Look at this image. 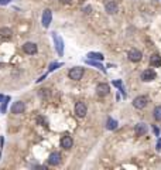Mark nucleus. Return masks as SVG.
Instances as JSON below:
<instances>
[{"instance_id":"20","label":"nucleus","mask_w":161,"mask_h":170,"mask_svg":"<svg viewBox=\"0 0 161 170\" xmlns=\"http://www.w3.org/2000/svg\"><path fill=\"white\" fill-rule=\"evenodd\" d=\"M0 35L1 37H12V30L7 27H1L0 29Z\"/></svg>"},{"instance_id":"17","label":"nucleus","mask_w":161,"mask_h":170,"mask_svg":"<svg viewBox=\"0 0 161 170\" xmlns=\"http://www.w3.org/2000/svg\"><path fill=\"white\" fill-rule=\"evenodd\" d=\"M85 63H86V64H89V65H93V67L99 68V69H102L103 72L106 71V69L103 68V65H102V64H99V63H96V60H91V58H88V60H86Z\"/></svg>"},{"instance_id":"7","label":"nucleus","mask_w":161,"mask_h":170,"mask_svg":"<svg viewBox=\"0 0 161 170\" xmlns=\"http://www.w3.org/2000/svg\"><path fill=\"white\" fill-rule=\"evenodd\" d=\"M51 20H52V12L49 9H45L43 13V18H41V24L44 29H48L49 24H51Z\"/></svg>"},{"instance_id":"18","label":"nucleus","mask_w":161,"mask_h":170,"mask_svg":"<svg viewBox=\"0 0 161 170\" xmlns=\"http://www.w3.org/2000/svg\"><path fill=\"white\" fill-rule=\"evenodd\" d=\"M88 57H89L91 60H96V61H102V60L105 58L103 54H100V52H89Z\"/></svg>"},{"instance_id":"23","label":"nucleus","mask_w":161,"mask_h":170,"mask_svg":"<svg viewBox=\"0 0 161 170\" xmlns=\"http://www.w3.org/2000/svg\"><path fill=\"white\" fill-rule=\"evenodd\" d=\"M61 65H62L61 63H52V64L49 65L48 71H49V72H51V71H54V69H57V68H60V67H61Z\"/></svg>"},{"instance_id":"22","label":"nucleus","mask_w":161,"mask_h":170,"mask_svg":"<svg viewBox=\"0 0 161 170\" xmlns=\"http://www.w3.org/2000/svg\"><path fill=\"white\" fill-rule=\"evenodd\" d=\"M49 89H40V97L41 98H48Z\"/></svg>"},{"instance_id":"12","label":"nucleus","mask_w":161,"mask_h":170,"mask_svg":"<svg viewBox=\"0 0 161 170\" xmlns=\"http://www.w3.org/2000/svg\"><path fill=\"white\" fill-rule=\"evenodd\" d=\"M105 10H106V13H108V14H116V13L119 12V7H117L116 1L110 0V1H108V3H106Z\"/></svg>"},{"instance_id":"1","label":"nucleus","mask_w":161,"mask_h":170,"mask_svg":"<svg viewBox=\"0 0 161 170\" xmlns=\"http://www.w3.org/2000/svg\"><path fill=\"white\" fill-rule=\"evenodd\" d=\"M68 75H69L71 80H74V81H79L80 78L83 77V68H80V67L71 68L69 72H68Z\"/></svg>"},{"instance_id":"25","label":"nucleus","mask_w":161,"mask_h":170,"mask_svg":"<svg viewBox=\"0 0 161 170\" xmlns=\"http://www.w3.org/2000/svg\"><path fill=\"white\" fill-rule=\"evenodd\" d=\"M10 3V0H0V4L1 6H6V4H9Z\"/></svg>"},{"instance_id":"14","label":"nucleus","mask_w":161,"mask_h":170,"mask_svg":"<svg viewBox=\"0 0 161 170\" xmlns=\"http://www.w3.org/2000/svg\"><path fill=\"white\" fill-rule=\"evenodd\" d=\"M61 148H64V149H71L72 148V145H74V140H72V137L68 135H65L61 137Z\"/></svg>"},{"instance_id":"27","label":"nucleus","mask_w":161,"mask_h":170,"mask_svg":"<svg viewBox=\"0 0 161 170\" xmlns=\"http://www.w3.org/2000/svg\"><path fill=\"white\" fill-rule=\"evenodd\" d=\"M60 1H61L62 4H69V3H71V0H60Z\"/></svg>"},{"instance_id":"5","label":"nucleus","mask_w":161,"mask_h":170,"mask_svg":"<svg viewBox=\"0 0 161 170\" xmlns=\"http://www.w3.org/2000/svg\"><path fill=\"white\" fill-rule=\"evenodd\" d=\"M61 159H62L61 153L60 152H52L48 156V160H47V162H48L49 166H60V165H61Z\"/></svg>"},{"instance_id":"3","label":"nucleus","mask_w":161,"mask_h":170,"mask_svg":"<svg viewBox=\"0 0 161 170\" xmlns=\"http://www.w3.org/2000/svg\"><path fill=\"white\" fill-rule=\"evenodd\" d=\"M147 103H148V98H147L145 95H140V97H136V98H134L133 106H134L136 109H143V108L147 106Z\"/></svg>"},{"instance_id":"21","label":"nucleus","mask_w":161,"mask_h":170,"mask_svg":"<svg viewBox=\"0 0 161 170\" xmlns=\"http://www.w3.org/2000/svg\"><path fill=\"white\" fill-rule=\"evenodd\" d=\"M9 101H10V97H4V99H3V106H1V112H6V108H7Z\"/></svg>"},{"instance_id":"8","label":"nucleus","mask_w":161,"mask_h":170,"mask_svg":"<svg viewBox=\"0 0 161 170\" xmlns=\"http://www.w3.org/2000/svg\"><path fill=\"white\" fill-rule=\"evenodd\" d=\"M86 112H88L86 105H85L83 102H76V105H75V115H76L78 118H83V116L86 115Z\"/></svg>"},{"instance_id":"19","label":"nucleus","mask_w":161,"mask_h":170,"mask_svg":"<svg viewBox=\"0 0 161 170\" xmlns=\"http://www.w3.org/2000/svg\"><path fill=\"white\" fill-rule=\"evenodd\" d=\"M153 116H154L156 120H161V105L154 108V111H153Z\"/></svg>"},{"instance_id":"16","label":"nucleus","mask_w":161,"mask_h":170,"mask_svg":"<svg viewBox=\"0 0 161 170\" xmlns=\"http://www.w3.org/2000/svg\"><path fill=\"white\" fill-rule=\"evenodd\" d=\"M106 128H108L109 131H114V129L117 128V120L109 118V119H108V122H106Z\"/></svg>"},{"instance_id":"26","label":"nucleus","mask_w":161,"mask_h":170,"mask_svg":"<svg viewBox=\"0 0 161 170\" xmlns=\"http://www.w3.org/2000/svg\"><path fill=\"white\" fill-rule=\"evenodd\" d=\"M157 150H161V139H158L157 142Z\"/></svg>"},{"instance_id":"4","label":"nucleus","mask_w":161,"mask_h":170,"mask_svg":"<svg viewBox=\"0 0 161 170\" xmlns=\"http://www.w3.org/2000/svg\"><path fill=\"white\" fill-rule=\"evenodd\" d=\"M52 38H54L55 48H57V51H58V54L62 55V54H64V41H62L61 35H60L58 33H52Z\"/></svg>"},{"instance_id":"9","label":"nucleus","mask_w":161,"mask_h":170,"mask_svg":"<svg viewBox=\"0 0 161 170\" xmlns=\"http://www.w3.org/2000/svg\"><path fill=\"white\" fill-rule=\"evenodd\" d=\"M24 109H26V105H24V102L23 101H17V102H14V103L12 105V114H14V115H20V114H23Z\"/></svg>"},{"instance_id":"24","label":"nucleus","mask_w":161,"mask_h":170,"mask_svg":"<svg viewBox=\"0 0 161 170\" xmlns=\"http://www.w3.org/2000/svg\"><path fill=\"white\" fill-rule=\"evenodd\" d=\"M83 12H85V13H86V14H89V13H91V12H92V7H91V6H86V7H85V9H83Z\"/></svg>"},{"instance_id":"11","label":"nucleus","mask_w":161,"mask_h":170,"mask_svg":"<svg viewBox=\"0 0 161 170\" xmlns=\"http://www.w3.org/2000/svg\"><path fill=\"white\" fill-rule=\"evenodd\" d=\"M147 131H148V126L145 125L144 122H140V123H137L136 126H134V133L137 136H143L147 133Z\"/></svg>"},{"instance_id":"28","label":"nucleus","mask_w":161,"mask_h":170,"mask_svg":"<svg viewBox=\"0 0 161 170\" xmlns=\"http://www.w3.org/2000/svg\"><path fill=\"white\" fill-rule=\"evenodd\" d=\"M154 132H156V135H158V133H160V131H158V128H154Z\"/></svg>"},{"instance_id":"6","label":"nucleus","mask_w":161,"mask_h":170,"mask_svg":"<svg viewBox=\"0 0 161 170\" xmlns=\"http://www.w3.org/2000/svg\"><path fill=\"white\" fill-rule=\"evenodd\" d=\"M127 57H129V60L131 63H139V61H141L143 54H141V51L137 50V48H131L129 51V54H127Z\"/></svg>"},{"instance_id":"13","label":"nucleus","mask_w":161,"mask_h":170,"mask_svg":"<svg viewBox=\"0 0 161 170\" xmlns=\"http://www.w3.org/2000/svg\"><path fill=\"white\" fill-rule=\"evenodd\" d=\"M23 50H24V52H26V54H30V55H32V54H35V52H37V44H35V43H31V41H27V43L23 46Z\"/></svg>"},{"instance_id":"15","label":"nucleus","mask_w":161,"mask_h":170,"mask_svg":"<svg viewBox=\"0 0 161 170\" xmlns=\"http://www.w3.org/2000/svg\"><path fill=\"white\" fill-rule=\"evenodd\" d=\"M150 64H151V67H160L161 65V57L158 54H153L151 57H150Z\"/></svg>"},{"instance_id":"10","label":"nucleus","mask_w":161,"mask_h":170,"mask_svg":"<svg viewBox=\"0 0 161 170\" xmlns=\"http://www.w3.org/2000/svg\"><path fill=\"white\" fill-rule=\"evenodd\" d=\"M109 91H110V86L108 84H105V82H102V84H97L96 86V94L99 97H106L108 94H109Z\"/></svg>"},{"instance_id":"2","label":"nucleus","mask_w":161,"mask_h":170,"mask_svg":"<svg viewBox=\"0 0 161 170\" xmlns=\"http://www.w3.org/2000/svg\"><path fill=\"white\" fill-rule=\"evenodd\" d=\"M156 78H157V74H156V71L153 68H147V69H144L141 72V81H144V82H150V81H153Z\"/></svg>"}]
</instances>
